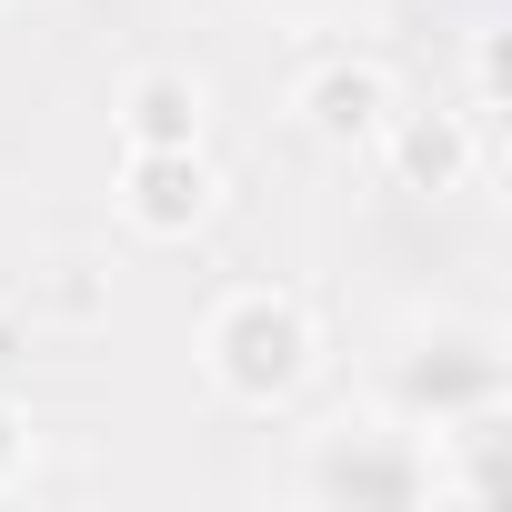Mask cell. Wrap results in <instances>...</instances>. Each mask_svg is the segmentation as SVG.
Wrapping results in <instances>:
<instances>
[{
	"instance_id": "6da1fadb",
	"label": "cell",
	"mask_w": 512,
	"mask_h": 512,
	"mask_svg": "<svg viewBox=\"0 0 512 512\" xmlns=\"http://www.w3.org/2000/svg\"><path fill=\"white\" fill-rule=\"evenodd\" d=\"M201 362H211V382H221L231 402L272 412V402L312 372V322H302L292 292H231V302L211 312V332H201Z\"/></svg>"
},
{
	"instance_id": "7a4b0ae2",
	"label": "cell",
	"mask_w": 512,
	"mask_h": 512,
	"mask_svg": "<svg viewBox=\"0 0 512 512\" xmlns=\"http://www.w3.org/2000/svg\"><path fill=\"white\" fill-rule=\"evenodd\" d=\"M211 191H221V181H211L201 141H191V151H131V171H121V211H131V231H151V241L201 231Z\"/></svg>"
},
{
	"instance_id": "3957f363",
	"label": "cell",
	"mask_w": 512,
	"mask_h": 512,
	"mask_svg": "<svg viewBox=\"0 0 512 512\" xmlns=\"http://www.w3.org/2000/svg\"><path fill=\"white\" fill-rule=\"evenodd\" d=\"M292 111L312 121V141H372L382 121H392V81H382V61H322L302 91H292Z\"/></svg>"
},
{
	"instance_id": "277c9868",
	"label": "cell",
	"mask_w": 512,
	"mask_h": 512,
	"mask_svg": "<svg viewBox=\"0 0 512 512\" xmlns=\"http://www.w3.org/2000/svg\"><path fill=\"white\" fill-rule=\"evenodd\" d=\"M121 141L131 151H191L201 141V81L191 71H141L121 91Z\"/></svg>"
},
{
	"instance_id": "5b68a950",
	"label": "cell",
	"mask_w": 512,
	"mask_h": 512,
	"mask_svg": "<svg viewBox=\"0 0 512 512\" xmlns=\"http://www.w3.org/2000/svg\"><path fill=\"white\" fill-rule=\"evenodd\" d=\"M382 131H392V171H402L412 191H452V181L472 171V141H462L452 111H412V121H382Z\"/></svg>"
},
{
	"instance_id": "8992f818",
	"label": "cell",
	"mask_w": 512,
	"mask_h": 512,
	"mask_svg": "<svg viewBox=\"0 0 512 512\" xmlns=\"http://www.w3.org/2000/svg\"><path fill=\"white\" fill-rule=\"evenodd\" d=\"M322 492H382V502H412L422 472H412V462H382V452H332V462H322Z\"/></svg>"
},
{
	"instance_id": "52a82bcc",
	"label": "cell",
	"mask_w": 512,
	"mask_h": 512,
	"mask_svg": "<svg viewBox=\"0 0 512 512\" xmlns=\"http://www.w3.org/2000/svg\"><path fill=\"white\" fill-rule=\"evenodd\" d=\"M21 462H31V432H21V412H11V402H0V492L21 482Z\"/></svg>"
}]
</instances>
